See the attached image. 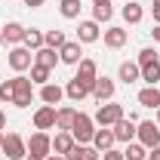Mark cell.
<instances>
[{"label": "cell", "instance_id": "6da1fadb", "mask_svg": "<svg viewBox=\"0 0 160 160\" xmlns=\"http://www.w3.org/2000/svg\"><path fill=\"white\" fill-rule=\"evenodd\" d=\"M139 68H142V80H145L148 86H157V80H160V59H157V49L145 46V49L139 52Z\"/></svg>", "mask_w": 160, "mask_h": 160}, {"label": "cell", "instance_id": "7a4b0ae2", "mask_svg": "<svg viewBox=\"0 0 160 160\" xmlns=\"http://www.w3.org/2000/svg\"><path fill=\"white\" fill-rule=\"evenodd\" d=\"M92 123H96V120L89 117V114H80V111H77V117H74L71 129H68V132L74 136V142H77V145H86V142H92V136H96Z\"/></svg>", "mask_w": 160, "mask_h": 160}, {"label": "cell", "instance_id": "3957f363", "mask_svg": "<svg viewBox=\"0 0 160 160\" xmlns=\"http://www.w3.org/2000/svg\"><path fill=\"white\" fill-rule=\"evenodd\" d=\"M0 151H3L9 160H25V157H28V142L22 139L19 132H6V136H3V148H0Z\"/></svg>", "mask_w": 160, "mask_h": 160}, {"label": "cell", "instance_id": "277c9868", "mask_svg": "<svg viewBox=\"0 0 160 160\" xmlns=\"http://www.w3.org/2000/svg\"><path fill=\"white\" fill-rule=\"evenodd\" d=\"M136 139L151 151V148H157L160 145V126L154 123V120H142L139 126H136Z\"/></svg>", "mask_w": 160, "mask_h": 160}, {"label": "cell", "instance_id": "5b68a950", "mask_svg": "<svg viewBox=\"0 0 160 160\" xmlns=\"http://www.w3.org/2000/svg\"><path fill=\"white\" fill-rule=\"evenodd\" d=\"M28 154L31 157H40V160H46L49 154H52V139L46 136V132H34L31 139H28Z\"/></svg>", "mask_w": 160, "mask_h": 160}, {"label": "cell", "instance_id": "8992f818", "mask_svg": "<svg viewBox=\"0 0 160 160\" xmlns=\"http://www.w3.org/2000/svg\"><path fill=\"white\" fill-rule=\"evenodd\" d=\"M16 80V96H12V105H16V108H28V105H31V99H34V89H31V86H34V83H31V77H12Z\"/></svg>", "mask_w": 160, "mask_h": 160}, {"label": "cell", "instance_id": "52a82bcc", "mask_svg": "<svg viewBox=\"0 0 160 160\" xmlns=\"http://www.w3.org/2000/svg\"><path fill=\"white\" fill-rule=\"evenodd\" d=\"M117 120H123V105L108 102V105H102L99 111H96V123L99 126H114Z\"/></svg>", "mask_w": 160, "mask_h": 160}, {"label": "cell", "instance_id": "ba28073f", "mask_svg": "<svg viewBox=\"0 0 160 160\" xmlns=\"http://www.w3.org/2000/svg\"><path fill=\"white\" fill-rule=\"evenodd\" d=\"M31 65H34V56H31L28 46H16V49L9 52V68H12V71H28Z\"/></svg>", "mask_w": 160, "mask_h": 160}, {"label": "cell", "instance_id": "9c48e42d", "mask_svg": "<svg viewBox=\"0 0 160 160\" xmlns=\"http://www.w3.org/2000/svg\"><path fill=\"white\" fill-rule=\"evenodd\" d=\"M74 77H77L83 86H89V89H92V83H96V77H99L96 62H92V59H80V62H77V74H74Z\"/></svg>", "mask_w": 160, "mask_h": 160}, {"label": "cell", "instance_id": "30bf717a", "mask_svg": "<svg viewBox=\"0 0 160 160\" xmlns=\"http://www.w3.org/2000/svg\"><path fill=\"white\" fill-rule=\"evenodd\" d=\"M52 126H56V108H52V105L37 108V111H34V129L46 132V129H52Z\"/></svg>", "mask_w": 160, "mask_h": 160}, {"label": "cell", "instance_id": "8fae6325", "mask_svg": "<svg viewBox=\"0 0 160 160\" xmlns=\"http://www.w3.org/2000/svg\"><path fill=\"white\" fill-rule=\"evenodd\" d=\"M114 129L111 126H102V129H96V136H92V148L99 151V154H105V151H111L114 148Z\"/></svg>", "mask_w": 160, "mask_h": 160}, {"label": "cell", "instance_id": "7c38bea8", "mask_svg": "<svg viewBox=\"0 0 160 160\" xmlns=\"http://www.w3.org/2000/svg\"><path fill=\"white\" fill-rule=\"evenodd\" d=\"M111 129H114V139H117V142H126V145H129V142L136 139V123H132V120H126V117L117 120Z\"/></svg>", "mask_w": 160, "mask_h": 160}, {"label": "cell", "instance_id": "4fadbf2b", "mask_svg": "<svg viewBox=\"0 0 160 160\" xmlns=\"http://www.w3.org/2000/svg\"><path fill=\"white\" fill-rule=\"evenodd\" d=\"M99 37H102L99 22H80V28H77V43H96Z\"/></svg>", "mask_w": 160, "mask_h": 160}, {"label": "cell", "instance_id": "5bb4252c", "mask_svg": "<svg viewBox=\"0 0 160 160\" xmlns=\"http://www.w3.org/2000/svg\"><path fill=\"white\" fill-rule=\"evenodd\" d=\"M92 96H96L99 102H111V99H114V80L96 77V83H92Z\"/></svg>", "mask_w": 160, "mask_h": 160}, {"label": "cell", "instance_id": "9a60e30c", "mask_svg": "<svg viewBox=\"0 0 160 160\" xmlns=\"http://www.w3.org/2000/svg\"><path fill=\"white\" fill-rule=\"evenodd\" d=\"M56 62H59V49H52V46H40L37 52H34V65H43V68H56Z\"/></svg>", "mask_w": 160, "mask_h": 160}, {"label": "cell", "instance_id": "2e32d148", "mask_svg": "<svg viewBox=\"0 0 160 160\" xmlns=\"http://www.w3.org/2000/svg\"><path fill=\"white\" fill-rule=\"evenodd\" d=\"M62 96H65V89L56 86V83H43V86H40V99H43V105H52V108H56V105L62 102Z\"/></svg>", "mask_w": 160, "mask_h": 160}, {"label": "cell", "instance_id": "e0dca14e", "mask_svg": "<svg viewBox=\"0 0 160 160\" xmlns=\"http://www.w3.org/2000/svg\"><path fill=\"white\" fill-rule=\"evenodd\" d=\"M65 157L68 160H102V154L96 151V148H89V145H74Z\"/></svg>", "mask_w": 160, "mask_h": 160}, {"label": "cell", "instance_id": "ac0fdd59", "mask_svg": "<svg viewBox=\"0 0 160 160\" xmlns=\"http://www.w3.org/2000/svg\"><path fill=\"white\" fill-rule=\"evenodd\" d=\"M65 96H68V99H74V102H80V99H86V96H92V89H89V86H83L77 77H71V80H68V86H65Z\"/></svg>", "mask_w": 160, "mask_h": 160}, {"label": "cell", "instance_id": "d6986e66", "mask_svg": "<svg viewBox=\"0 0 160 160\" xmlns=\"http://www.w3.org/2000/svg\"><path fill=\"white\" fill-rule=\"evenodd\" d=\"M25 31H28V28H22L19 22H6L0 34H3V40H6V43H22V40H25Z\"/></svg>", "mask_w": 160, "mask_h": 160}, {"label": "cell", "instance_id": "ffe728a7", "mask_svg": "<svg viewBox=\"0 0 160 160\" xmlns=\"http://www.w3.org/2000/svg\"><path fill=\"white\" fill-rule=\"evenodd\" d=\"M80 56H83V52H80V43H65L59 49V62L62 65H77Z\"/></svg>", "mask_w": 160, "mask_h": 160}, {"label": "cell", "instance_id": "44dd1931", "mask_svg": "<svg viewBox=\"0 0 160 160\" xmlns=\"http://www.w3.org/2000/svg\"><path fill=\"white\" fill-rule=\"evenodd\" d=\"M139 105L142 108H160V86H145L139 92Z\"/></svg>", "mask_w": 160, "mask_h": 160}, {"label": "cell", "instance_id": "7402d4cb", "mask_svg": "<svg viewBox=\"0 0 160 160\" xmlns=\"http://www.w3.org/2000/svg\"><path fill=\"white\" fill-rule=\"evenodd\" d=\"M120 80L129 86V83H136V80H142V68H139V62H123L120 65Z\"/></svg>", "mask_w": 160, "mask_h": 160}, {"label": "cell", "instance_id": "603a6c76", "mask_svg": "<svg viewBox=\"0 0 160 160\" xmlns=\"http://www.w3.org/2000/svg\"><path fill=\"white\" fill-rule=\"evenodd\" d=\"M74 117H77V111H74V108H56V129L68 132V129H71V123H74Z\"/></svg>", "mask_w": 160, "mask_h": 160}, {"label": "cell", "instance_id": "cb8c5ba5", "mask_svg": "<svg viewBox=\"0 0 160 160\" xmlns=\"http://www.w3.org/2000/svg\"><path fill=\"white\" fill-rule=\"evenodd\" d=\"M74 145H77V142H74V136H71V132H56V139H52V151L65 157Z\"/></svg>", "mask_w": 160, "mask_h": 160}, {"label": "cell", "instance_id": "d4e9b609", "mask_svg": "<svg viewBox=\"0 0 160 160\" xmlns=\"http://www.w3.org/2000/svg\"><path fill=\"white\" fill-rule=\"evenodd\" d=\"M123 43H126V31H123V28H108V31H105V46L120 49Z\"/></svg>", "mask_w": 160, "mask_h": 160}, {"label": "cell", "instance_id": "484cf974", "mask_svg": "<svg viewBox=\"0 0 160 160\" xmlns=\"http://www.w3.org/2000/svg\"><path fill=\"white\" fill-rule=\"evenodd\" d=\"M123 19L129 22V25H139L145 19V9H142V3H126L123 6Z\"/></svg>", "mask_w": 160, "mask_h": 160}, {"label": "cell", "instance_id": "4316f807", "mask_svg": "<svg viewBox=\"0 0 160 160\" xmlns=\"http://www.w3.org/2000/svg\"><path fill=\"white\" fill-rule=\"evenodd\" d=\"M123 157L126 160H148V148H145L142 142H129L126 151H123Z\"/></svg>", "mask_w": 160, "mask_h": 160}, {"label": "cell", "instance_id": "83f0119b", "mask_svg": "<svg viewBox=\"0 0 160 160\" xmlns=\"http://www.w3.org/2000/svg\"><path fill=\"white\" fill-rule=\"evenodd\" d=\"M111 16H114L111 0H108V3H96V6H92V22H108Z\"/></svg>", "mask_w": 160, "mask_h": 160}, {"label": "cell", "instance_id": "f1b7e54d", "mask_svg": "<svg viewBox=\"0 0 160 160\" xmlns=\"http://www.w3.org/2000/svg\"><path fill=\"white\" fill-rule=\"evenodd\" d=\"M68 40H65V31H46L43 34V46H52V49H62Z\"/></svg>", "mask_w": 160, "mask_h": 160}, {"label": "cell", "instance_id": "f546056e", "mask_svg": "<svg viewBox=\"0 0 160 160\" xmlns=\"http://www.w3.org/2000/svg\"><path fill=\"white\" fill-rule=\"evenodd\" d=\"M59 12L65 16V19H77V16H80V0H62Z\"/></svg>", "mask_w": 160, "mask_h": 160}, {"label": "cell", "instance_id": "4dcf8cb0", "mask_svg": "<svg viewBox=\"0 0 160 160\" xmlns=\"http://www.w3.org/2000/svg\"><path fill=\"white\" fill-rule=\"evenodd\" d=\"M22 43H25L28 49H34V52H37L40 46H43V34H40L37 28H31V31H25V40H22Z\"/></svg>", "mask_w": 160, "mask_h": 160}, {"label": "cell", "instance_id": "1f68e13d", "mask_svg": "<svg viewBox=\"0 0 160 160\" xmlns=\"http://www.w3.org/2000/svg\"><path fill=\"white\" fill-rule=\"evenodd\" d=\"M12 96H16V80H3L0 83V102L12 105Z\"/></svg>", "mask_w": 160, "mask_h": 160}, {"label": "cell", "instance_id": "d6a6232c", "mask_svg": "<svg viewBox=\"0 0 160 160\" xmlns=\"http://www.w3.org/2000/svg\"><path fill=\"white\" fill-rule=\"evenodd\" d=\"M49 80V68H43V65H31V83H46Z\"/></svg>", "mask_w": 160, "mask_h": 160}, {"label": "cell", "instance_id": "836d02e7", "mask_svg": "<svg viewBox=\"0 0 160 160\" xmlns=\"http://www.w3.org/2000/svg\"><path fill=\"white\" fill-rule=\"evenodd\" d=\"M102 160H126V157H123V151H114V148H111V151L102 154Z\"/></svg>", "mask_w": 160, "mask_h": 160}, {"label": "cell", "instance_id": "e575fe53", "mask_svg": "<svg viewBox=\"0 0 160 160\" xmlns=\"http://www.w3.org/2000/svg\"><path fill=\"white\" fill-rule=\"evenodd\" d=\"M151 12H154V22L160 25V0H154V3H151Z\"/></svg>", "mask_w": 160, "mask_h": 160}, {"label": "cell", "instance_id": "d590c367", "mask_svg": "<svg viewBox=\"0 0 160 160\" xmlns=\"http://www.w3.org/2000/svg\"><path fill=\"white\" fill-rule=\"evenodd\" d=\"M43 3H46V0H25V6H31V9H34V6H43Z\"/></svg>", "mask_w": 160, "mask_h": 160}, {"label": "cell", "instance_id": "8d00e7d4", "mask_svg": "<svg viewBox=\"0 0 160 160\" xmlns=\"http://www.w3.org/2000/svg\"><path fill=\"white\" fill-rule=\"evenodd\" d=\"M148 157H151V160H160V145H157V148H151V154H148Z\"/></svg>", "mask_w": 160, "mask_h": 160}, {"label": "cell", "instance_id": "74e56055", "mask_svg": "<svg viewBox=\"0 0 160 160\" xmlns=\"http://www.w3.org/2000/svg\"><path fill=\"white\" fill-rule=\"evenodd\" d=\"M151 34H154V40L160 43V25H154V31H151Z\"/></svg>", "mask_w": 160, "mask_h": 160}, {"label": "cell", "instance_id": "f35d334b", "mask_svg": "<svg viewBox=\"0 0 160 160\" xmlns=\"http://www.w3.org/2000/svg\"><path fill=\"white\" fill-rule=\"evenodd\" d=\"M46 160H68V157H62V154H49Z\"/></svg>", "mask_w": 160, "mask_h": 160}, {"label": "cell", "instance_id": "ab89813d", "mask_svg": "<svg viewBox=\"0 0 160 160\" xmlns=\"http://www.w3.org/2000/svg\"><path fill=\"white\" fill-rule=\"evenodd\" d=\"M3 126H6V114L0 111V129H3Z\"/></svg>", "mask_w": 160, "mask_h": 160}, {"label": "cell", "instance_id": "60d3db41", "mask_svg": "<svg viewBox=\"0 0 160 160\" xmlns=\"http://www.w3.org/2000/svg\"><path fill=\"white\" fill-rule=\"evenodd\" d=\"M154 123H157V126H160V108H157V120H154Z\"/></svg>", "mask_w": 160, "mask_h": 160}, {"label": "cell", "instance_id": "b9f144b4", "mask_svg": "<svg viewBox=\"0 0 160 160\" xmlns=\"http://www.w3.org/2000/svg\"><path fill=\"white\" fill-rule=\"evenodd\" d=\"M0 148H3V129H0Z\"/></svg>", "mask_w": 160, "mask_h": 160}, {"label": "cell", "instance_id": "7bdbcfd3", "mask_svg": "<svg viewBox=\"0 0 160 160\" xmlns=\"http://www.w3.org/2000/svg\"><path fill=\"white\" fill-rule=\"evenodd\" d=\"M25 160H40V157H31V154H28V157H25Z\"/></svg>", "mask_w": 160, "mask_h": 160}, {"label": "cell", "instance_id": "ee69618b", "mask_svg": "<svg viewBox=\"0 0 160 160\" xmlns=\"http://www.w3.org/2000/svg\"><path fill=\"white\" fill-rule=\"evenodd\" d=\"M92 3H108V0H92Z\"/></svg>", "mask_w": 160, "mask_h": 160}, {"label": "cell", "instance_id": "f6af8a7d", "mask_svg": "<svg viewBox=\"0 0 160 160\" xmlns=\"http://www.w3.org/2000/svg\"><path fill=\"white\" fill-rule=\"evenodd\" d=\"M0 43H3V34H0Z\"/></svg>", "mask_w": 160, "mask_h": 160}, {"label": "cell", "instance_id": "bcb514c9", "mask_svg": "<svg viewBox=\"0 0 160 160\" xmlns=\"http://www.w3.org/2000/svg\"><path fill=\"white\" fill-rule=\"evenodd\" d=\"M148 160H151V157H148Z\"/></svg>", "mask_w": 160, "mask_h": 160}]
</instances>
